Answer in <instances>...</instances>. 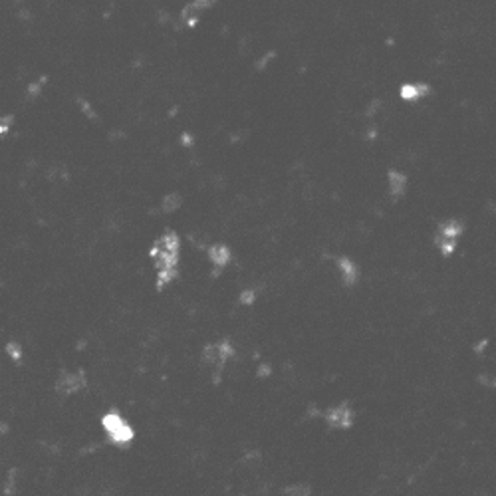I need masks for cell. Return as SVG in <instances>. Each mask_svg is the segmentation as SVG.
Wrapping results in <instances>:
<instances>
[{"label": "cell", "mask_w": 496, "mask_h": 496, "mask_svg": "<svg viewBox=\"0 0 496 496\" xmlns=\"http://www.w3.org/2000/svg\"><path fill=\"white\" fill-rule=\"evenodd\" d=\"M153 268H155V280L157 288L163 290L169 284L175 282L179 274V261H181V240L177 233H165L153 242L151 250Z\"/></svg>", "instance_id": "6da1fadb"}, {"label": "cell", "mask_w": 496, "mask_h": 496, "mask_svg": "<svg viewBox=\"0 0 496 496\" xmlns=\"http://www.w3.org/2000/svg\"><path fill=\"white\" fill-rule=\"evenodd\" d=\"M238 349H236L235 342H231L229 338H222L217 342H210L203 347V356L201 361L207 367L208 375L213 377L215 383H219L222 377V373L226 370V365L236 358Z\"/></svg>", "instance_id": "7a4b0ae2"}, {"label": "cell", "mask_w": 496, "mask_h": 496, "mask_svg": "<svg viewBox=\"0 0 496 496\" xmlns=\"http://www.w3.org/2000/svg\"><path fill=\"white\" fill-rule=\"evenodd\" d=\"M465 236V222L456 217L441 219L435 224L433 231V247L441 254L443 258L455 256L456 250L461 247V240Z\"/></svg>", "instance_id": "3957f363"}, {"label": "cell", "mask_w": 496, "mask_h": 496, "mask_svg": "<svg viewBox=\"0 0 496 496\" xmlns=\"http://www.w3.org/2000/svg\"><path fill=\"white\" fill-rule=\"evenodd\" d=\"M322 421L328 425V429H331L333 433H345V431H352L356 425V419H358V409L352 405L349 399L336 401L328 405L324 411H322Z\"/></svg>", "instance_id": "277c9868"}, {"label": "cell", "mask_w": 496, "mask_h": 496, "mask_svg": "<svg viewBox=\"0 0 496 496\" xmlns=\"http://www.w3.org/2000/svg\"><path fill=\"white\" fill-rule=\"evenodd\" d=\"M333 272L340 282V286L345 290H352L358 286L363 278V268L356 258L349 254H336L333 256Z\"/></svg>", "instance_id": "5b68a950"}, {"label": "cell", "mask_w": 496, "mask_h": 496, "mask_svg": "<svg viewBox=\"0 0 496 496\" xmlns=\"http://www.w3.org/2000/svg\"><path fill=\"white\" fill-rule=\"evenodd\" d=\"M383 185H386V195L389 201L397 203L403 197H407L409 187H411V175L403 169H387L383 173Z\"/></svg>", "instance_id": "8992f818"}, {"label": "cell", "mask_w": 496, "mask_h": 496, "mask_svg": "<svg viewBox=\"0 0 496 496\" xmlns=\"http://www.w3.org/2000/svg\"><path fill=\"white\" fill-rule=\"evenodd\" d=\"M104 429H106L111 443H115V445H129L131 439H133V431L119 415H106L104 417Z\"/></svg>", "instance_id": "52a82bcc"}, {"label": "cell", "mask_w": 496, "mask_h": 496, "mask_svg": "<svg viewBox=\"0 0 496 496\" xmlns=\"http://www.w3.org/2000/svg\"><path fill=\"white\" fill-rule=\"evenodd\" d=\"M207 261L217 272H222L231 262L235 261V252L224 242H213L207 247Z\"/></svg>", "instance_id": "ba28073f"}, {"label": "cell", "mask_w": 496, "mask_h": 496, "mask_svg": "<svg viewBox=\"0 0 496 496\" xmlns=\"http://www.w3.org/2000/svg\"><path fill=\"white\" fill-rule=\"evenodd\" d=\"M85 386V377H83L82 372H64L60 377H58V383H56V389L60 395L68 397V395H76L80 393Z\"/></svg>", "instance_id": "9c48e42d"}, {"label": "cell", "mask_w": 496, "mask_h": 496, "mask_svg": "<svg viewBox=\"0 0 496 496\" xmlns=\"http://www.w3.org/2000/svg\"><path fill=\"white\" fill-rule=\"evenodd\" d=\"M429 85L427 83H419V82H411V83H403L399 90V97L403 101H409V104H417L421 99H425L429 96Z\"/></svg>", "instance_id": "30bf717a"}, {"label": "cell", "mask_w": 496, "mask_h": 496, "mask_svg": "<svg viewBox=\"0 0 496 496\" xmlns=\"http://www.w3.org/2000/svg\"><path fill=\"white\" fill-rule=\"evenodd\" d=\"M312 490H314V486H312L310 483H306V481H296V483L284 484L280 493L286 496H306V495H312Z\"/></svg>", "instance_id": "8fae6325"}, {"label": "cell", "mask_w": 496, "mask_h": 496, "mask_svg": "<svg viewBox=\"0 0 496 496\" xmlns=\"http://www.w3.org/2000/svg\"><path fill=\"white\" fill-rule=\"evenodd\" d=\"M256 300H258V286L256 284H250V286L238 292V304H242V306H254Z\"/></svg>", "instance_id": "7c38bea8"}, {"label": "cell", "mask_w": 496, "mask_h": 496, "mask_svg": "<svg viewBox=\"0 0 496 496\" xmlns=\"http://www.w3.org/2000/svg\"><path fill=\"white\" fill-rule=\"evenodd\" d=\"M477 383L486 391H495L496 393V372H481L477 375Z\"/></svg>", "instance_id": "4fadbf2b"}, {"label": "cell", "mask_w": 496, "mask_h": 496, "mask_svg": "<svg viewBox=\"0 0 496 496\" xmlns=\"http://www.w3.org/2000/svg\"><path fill=\"white\" fill-rule=\"evenodd\" d=\"M179 207H181L179 193L167 195L165 199H163V203H161V208H163V213H175V210H177Z\"/></svg>", "instance_id": "5bb4252c"}]
</instances>
